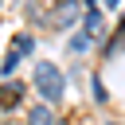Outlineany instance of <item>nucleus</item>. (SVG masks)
Wrapping results in <instances>:
<instances>
[{"label": "nucleus", "instance_id": "obj_1", "mask_svg": "<svg viewBox=\"0 0 125 125\" xmlns=\"http://www.w3.org/2000/svg\"><path fill=\"white\" fill-rule=\"evenodd\" d=\"M35 86H39V94H43L47 102H59L62 90H66V78H62V70H59L55 62H39V66H35Z\"/></svg>", "mask_w": 125, "mask_h": 125}, {"label": "nucleus", "instance_id": "obj_2", "mask_svg": "<svg viewBox=\"0 0 125 125\" xmlns=\"http://www.w3.org/2000/svg\"><path fill=\"white\" fill-rule=\"evenodd\" d=\"M74 20H78V0H59L55 12H47V27H55V31L70 27Z\"/></svg>", "mask_w": 125, "mask_h": 125}, {"label": "nucleus", "instance_id": "obj_3", "mask_svg": "<svg viewBox=\"0 0 125 125\" xmlns=\"http://www.w3.org/2000/svg\"><path fill=\"white\" fill-rule=\"evenodd\" d=\"M27 125H55V113L47 109V102H43V105H35V109L27 113Z\"/></svg>", "mask_w": 125, "mask_h": 125}, {"label": "nucleus", "instance_id": "obj_4", "mask_svg": "<svg viewBox=\"0 0 125 125\" xmlns=\"http://www.w3.org/2000/svg\"><path fill=\"white\" fill-rule=\"evenodd\" d=\"M82 35H86V39H98V35H102V16H98V12H90V16H86Z\"/></svg>", "mask_w": 125, "mask_h": 125}, {"label": "nucleus", "instance_id": "obj_5", "mask_svg": "<svg viewBox=\"0 0 125 125\" xmlns=\"http://www.w3.org/2000/svg\"><path fill=\"white\" fill-rule=\"evenodd\" d=\"M20 94H23V86H20V82H16V86L8 82V86H4V105H16V102H20Z\"/></svg>", "mask_w": 125, "mask_h": 125}, {"label": "nucleus", "instance_id": "obj_6", "mask_svg": "<svg viewBox=\"0 0 125 125\" xmlns=\"http://www.w3.org/2000/svg\"><path fill=\"white\" fill-rule=\"evenodd\" d=\"M16 66H20V51H8V59H4V78H12Z\"/></svg>", "mask_w": 125, "mask_h": 125}, {"label": "nucleus", "instance_id": "obj_7", "mask_svg": "<svg viewBox=\"0 0 125 125\" xmlns=\"http://www.w3.org/2000/svg\"><path fill=\"white\" fill-rule=\"evenodd\" d=\"M86 47H90V39H86V35H74V39H70V51H74V55H78V51H86Z\"/></svg>", "mask_w": 125, "mask_h": 125}, {"label": "nucleus", "instance_id": "obj_8", "mask_svg": "<svg viewBox=\"0 0 125 125\" xmlns=\"http://www.w3.org/2000/svg\"><path fill=\"white\" fill-rule=\"evenodd\" d=\"M16 51H20V55L31 51V35H20V39H16Z\"/></svg>", "mask_w": 125, "mask_h": 125}]
</instances>
